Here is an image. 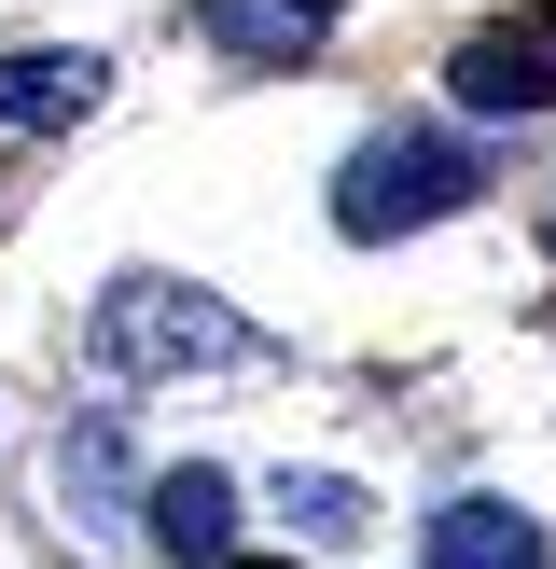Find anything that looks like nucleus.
Masks as SVG:
<instances>
[{"mask_svg": "<svg viewBox=\"0 0 556 569\" xmlns=\"http://www.w3.org/2000/svg\"><path fill=\"white\" fill-rule=\"evenodd\" d=\"M83 348H98L111 376H181V361H250L265 333L222 292H195V278H111L98 320H83Z\"/></svg>", "mask_w": 556, "mask_h": 569, "instance_id": "f257e3e1", "label": "nucleus"}, {"mask_svg": "<svg viewBox=\"0 0 556 569\" xmlns=\"http://www.w3.org/2000/svg\"><path fill=\"white\" fill-rule=\"evenodd\" d=\"M445 209H473V153L431 139V126L361 139L348 181H334V222H348V237H417V222H445Z\"/></svg>", "mask_w": 556, "mask_h": 569, "instance_id": "f03ea898", "label": "nucleus"}, {"mask_svg": "<svg viewBox=\"0 0 556 569\" xmlns=\"http://www.w3.org/2000/svg\"><path fill=\"white\" fill-rule=\"evenodd\" d=\"M139 528H153V556H167V569H222V556H237V487H222L209 459H195V472H153Z\"/></svg>", "mask_w": 556, "mask_h": 569, "instance_id": "7ed1b4c3", "label": "nucleus"}, {"mask_svg": "<svg viewBox=\"0 0 556 569\" xmlns=\"http://www.w3.org/2000/svg\"><path fill=\"white\" fill-rule=\"evenodd\" d=\"M445 83H459V111H556V42L543 28H473Z\"/></svg>", "mask_w": 556, "mask_h": 569, "instance_id": "20e7f679", "label": "nucleus"}, {"mask_svg": "<svg viewBox=\"0 0 556 569\" xmlns=\"http://www.w3.org/2000/svg\"><path fill=\"white\" fill-rule=\"evenodd\" d=\"M195 28L222 56H250V70H292V56L334 42V0H195Z\"/></svg>", "mask_w": 556, "mask_h": 569, "instance_id": "39448f33", "label": "nucleus"}, {"mask_svg": "<svg viewBox=\"0 0 556 569\" xmlns=\"http://www.w3.org/2000/svg\"><path fill=\"white\" fill-rule=\"evenodd\" d=\"M111 98V70L83 42H42V56H0V126H83Z\"/></svg>", "mask_w": 556, "mask_h": 569, "instance_id": "423d86ee", "label": "nucleus"}, {"mask_svg": "<svg viewBox=\"0 0 556 569\" xmlns=\"http://www.w3.org/2000/svg\"><path fill=\"white\" fill-rule=\"evenodd\" d=\"M431 569H556V542L515 500H445L431 515Z\"/></svg>", "mask_w": 556, "mask_h": 569, "instance_id": "0eeeda50", "label": "nucleus"}, {"mask_svg": "<svg viewBox=\"0 0 556 569\" xmlns=\"http://www.w3.org/2000/svg\"><path fill=\"white\" fill-rule=\"evenodd\" d=\"M278 515H292L306 542H348V528H376V515H361V487H348V472H278Z\"/></svg>", "mask_w": 556, "mask_h": 569, "instance_id": "6e6552de", "label": "nucleus"}, {"mask_svg": "<svg viewBox=\"0 0 556 569\" xmlns=\"http://www.w3.org/2000/svg\"><path fill=\"white\" fill-rule=\"evenodd\" d=\"M237 569H292V556H237Z\"/></svg>", "mask_w": 556, "mask_h": 569, "instance_id": "1a4fd4ad", "label": "nucleus"}]
</instances>
